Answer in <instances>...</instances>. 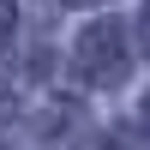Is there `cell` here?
I'll return each mask as SVG.
<instances>
[{
	"label": "cell",
	"mask_w": 150,
	"mask_h": 150,
	"mask_svg": "<svg viewBox=\"0 0 150 150\" xmlns=\"http://www.w3.org/2000/svg\"><path fill=\"white\" fill-rule=\"evenodd\" d=\"M132 72V48H126V24L120 18H96L90 30L78 36V78L84 84H120Z\"/></svg>",
	"instance_id": "cell-1"
},
{
	"label": "cell",
	"mask_w": 150,
	"mask_h": 150,
	"mask_svg": "<svg viewBox=\"0 0 150 150\" xmlns=\"http://www.w3.org/2000/svg\"><path fill=\"white\" fill-rule=\"evenodd\" d=\"M102 150H150V138H144V132H108Z\"/></svg>",
	"instance_id": "cell-2"
},
{
	"label": "cell",
	"mask_w": 150,
	"mask_h": 150,
	"mask_svg": "<svg viewBox=\"0 0 150 150\" xmlns=\"http://www.w3.org/2000/svg\"><path fill=\"white\" fill-rule=\"evenodd\" d=\"M12 30H18V0H0V48L12 42Z\"/></svg>",
	"instance_id": "cell-3"
},
{
	"label": "cell",
	"mask_w": 150,
	"mask_h": 150,
	"mask_svg": "<svg viewBox=\"0 0 150 150\" xmlns=\"http://www.w3.org/2000/svg\"><path fill=\"white\" fill-rule=\"evenodd\" d=\"M138 36H144V54H150V12L138 18Z\"/></svg>",
	"instance_id": "cell-4"
},
{
	"label": "cell",
	"mask_w": 150,
	"mask_h": 150,
	"mask_svg": "<svg viewBox=\"0 0 150 150\" xmlns=\"http://www.w3.org/2000/svg\"><path fill=\"white\" fill-rule=\"evenodd\" d=\"M66 6H96V0H66Z\"/></svg>",
	"instance_id": "cell-5"
},
{
	"label": "cell",
	"mask_w": 150,
	"mask_h": 150,
	"mask_svg": "<svg viewBox=\"0 0 150 150\" xmlns=\"http://www.w3.org/2000/svg\"><path fill=\"white\" fill-rule=\"evenodd\" d=\"M144 126H150V96H144Z\"/></svg>",
	"instance_id": "cell-6"
}]
</instances>
